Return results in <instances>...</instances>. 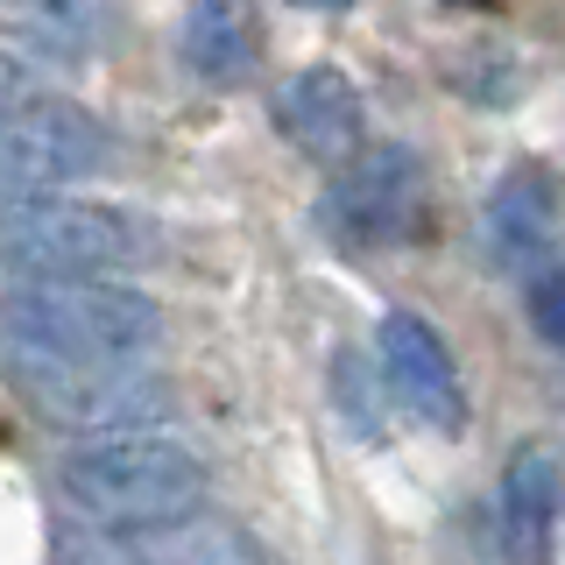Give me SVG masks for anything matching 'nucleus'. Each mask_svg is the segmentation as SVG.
I'll return each mask as SVG.
<instances>
[{"label":"nucleus","instance_id":"f257e3e1","mask_svg":"<svg viewBox=\"0 0 565 565\" xmlns=\"http://www.w3.org/2000/svg\"><path fill=\"white\" fill-rule=\"evenodd\" d=\"M156 255H163V226L135 205L78 199V191L0 199V269L22 282H106L149 269Z\"/></svg>","mask_w":565,"mask_h":565},{"label":"nucleus","instance_id":"f03ea898","mask_svg":"<svg viewBox=\"0 0 565 565\" xmlns=\"http://www.w3.org/2000/svg\"><path fill=\"white\" fill-rule=\"evenodd\" d=\"M170 318L128 282H14L0 290V347L71 367H156Z\"/></svg>","mask_w":565,"mask_h":565},{"label":"nucleus","instance_id":"7ed1b4c3","mask_svg":"<svg viewBox=\"0 0 565 565\" xmlns=\"http://www.w3.org/2000/svg\"><path fill=\"white\" fill-rule=\"evenodd\" d=\"M57 494L99 530H156L191 509H205V459L177 431H120V438H78L57 452Z\"/></svg>","mask_w":565,"mask_h":565},{"label":"nucleus","instance_id":"20e7f679","mask_svg":"<svg viewBox=\"0 0 565 565\" xmlns=\"http://www.w3.org/2000/svg\"><path fill=\"white\" fill-rule=\"evenodd\" d=\"M114 128L22 64H0V199L71 191L114 170Z\"/></svg>","mask_w":565,"mask_h":565},{"label":"nucleus","instance_id":"39448f33","mask_svg":"<svg viewBox=\"0 0 565 565\" xmlns=\"http://www.w3.org/2000/svg\"><path fill=\"white\" fill-rule=\"evenodd\" d=\"M0 382L29 403L43 424L78 438H120V431H170L177 382L156 367H71L43 353L0 347Z\"/></svg>","mask_w":565,"mask_h":565},{"label":"nucleus","instance_id":"423d86ee","mask_svg":"<svg viewBox=\"0 0 565 565\" xmlns=\"http://www.w3.org/2000/svg\"><path fill=\"white\" fill-rule=\"evenodd\" d=\"M424 220H431V177H424L417 149H403V141L361 149L318 191V234L353 247V255L411 247L424 234Z\"/></svg>","mask_w":565,"mask_h":565},{"label":"nucleus","instance_id":"0eeeda50","mask_svg":"<svg viewBox=\"0 0 565 565\" xmlns=\"http://www.w3.org/2000/svg\"><path fill=\"white\" fill-rule=\"evenodd\" d=\"M375 367L388 375L396 403L431 431H467V375H459L452 340L424 311H382L375 326Z\"/></svg>","mask_w":565,"mask_h":565},{"label":"nucleus","instance_id":"6e6552de","mask_svg":"<svg viewBox=\"0 0 565 565\" xmlns=\"http://www.w3.org/2000/svg\"><path fill=\"white\" fill-rule=\"evenodd\" d=\"M558 523H565V446L558 438H523L502 467V488H494L502 565H552Z\"/></svg>","mask_w":565,"mask_h":565},{"label":"nucleus","instance_id":"1a4fd4ad","mask_svg":"<svg viewBox=\"0 0 565 565\" xmlns=\"http://www.w3.org/2000/svg\"><path fill=\"white\" fill-rule=\"evenodd\" d=\"M276 135L290 141L305 163L347 170L353 156H361L367 106H361V93H353V78L340 64H305L276 85Z\"/></svg>","mask_w":565,"mask_h":565},{"label":"nucleus","instance_id":"9d476101","mask_svg":"<svg viewBox=\"0 0 565 565\" xmlns=\"http://www.w3.org/2000/svg\"><path fill=\"white\" fill-rule=\"evenodd\" d=\"M558 234H565V184H558L544 163H516L502 184L488 191V205H481V241H488V255L502 262V269L537 276L544 262H552Z\"/></svg>","mask_w":565,"mask_h":565},{"label":"nucleus","instance_id":"9b49d317","mask_svg":"<svg viewBox=\"0 0 565 565\" xmlns=\"http://www.w3.org/2000/svg\"><path fill=\"white\" fill-rule=\"evenodd\" d=\"M120 552L128 565H269V544L220 509H191L177 523L135 530V537H120Z\"/></svg>","mask_w":565,"mask_h":565},{"label":"nucleus","instance_id":"f8f14e48","mask_svg":"<svg viewBox=\"0 0 565 565\" xmlns=\"http://www.w3.org/2000/svg\"><path fill=\"white\" fill-rule=\"evenodd\" d=\"M177 57H184L191 78L205 85H247L262 71V22L234 0H205V8L184 14V29H177Z\"/></svg>","mask_w":565,"mask_h":565},{"label":"nucleus","instance_id":"ddd939ff","mask_svg":"<svg viewBox=\"0 0 565 565\" xmlns=\"http://www.w3.org/2000/svg\"><path fill=\"white\" fill-rule=\"evenodd\" d=\"M530 326H537V340L552 353H565V262L558 255L530 276Z\"/></svg>","mask_w":565,"mask_h":565},{"label":"nucleus","instance_id":"4468645a","mask_svg":"<svg viewBox=\"0 0 565 565\" xmlns=\"http://www.w3.org/2000/svg\"><path fill=\"white\" fill-rule=\"evenodd\" d=\"M50 565H128V552H120V537H85V530H64V537L50 544Z\"/></svg>","mask_w":565,"mask_h":565}]
</instances>
